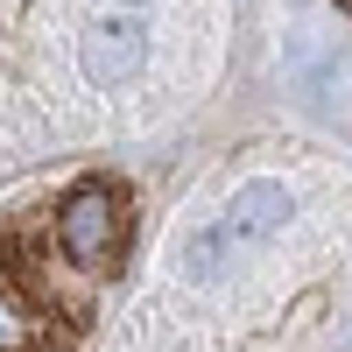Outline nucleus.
<instances>
[{
  "label": "nucleus",
  "instance_id": "2",
  "mask_svg": "<svg viewBox=\"0 0 352 352\" xmlns=\"http://www.w3.org/2000/svg\"><path fill=\"white\" fill-rule=\"evenodd\" d=\"M56 247H64L78 268H99L120 247V197L106 184H78L64 204H56Z\"/></svg>",
  "mask_w": 352,
  "mask_h": 352
},
{
  "label": "nucleus",
  "instance_id": "1",
  "mask_svg": "<svg viewBox=\"0 0 352 352\" xmlns=\"http://www.w3.org/2000/svg\"><path fill=\"white\" fill-rule=\"evenodd\" d=\"M289 212H296V197H289V184H275V176H261V184L232 190V204H226V212H219V219L184 247V268H190L197 282L226 275L232 261H247V254L268 247L275 232L289 226Z\"/></svg>",
  "mask_w": 352,
  "mask_h": 352
},
{
  "label": "nucleus",
  "instance_id": "5",
  "mask_svg": "<svg viewBox=\"0 0 352 352\" xmlns=\"http://www.w3.org/2000/svg\"><path fill=\"white\" fill-rule=\"evenodd\" d=\"M134 8H141V0H134Z\"/></svg>",
  "mask_w": 352,
  "mask_h": 352
},
{
  "label": "nucleus",
  "instance_id": "4",
  "mask_svg": "<svg viewBox=\"0 0 352 352\" xmlns=\"http://www.w3.org/2000/svg\"><path fill=\"white\" fill-rule=\"evenodd\" d=\"M14 345H28V317L0 296V352H14Z\"/></svg>",
  "mask_w": 352,
  "mask_h": 352
},
{
  "label": "nucleus",
  "instance_id": "3",
  "mask_svg": "<svg viewBox=\"0 0 352 352\" xmlns=\"http://www.w3.org/2000/svg\"><path fill=\"white\" fill-rule=\"evenodd\" d=\"M141 28L134 21H99L92 36H85V78L92 85H113V78H127L134 64H141Z\"/></svg>",
  "mask_w": 352,
  "mask_h": 352
}]
</instances>
